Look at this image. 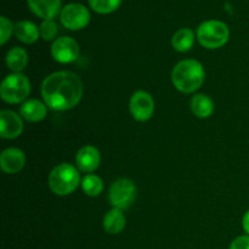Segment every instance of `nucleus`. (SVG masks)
<instances>
[{"label": "nucleus", "instance_id": "nucleus-1", "mask_svg": "<svg viewBox=\"0 0 249 249\" xmlns=\"http://www.w3.org/2000/svg\"><path fill=\"white\" fill-rule=\"evenodd\" d=\"M41 95L49 108L67 111L77 106L82 99V80L77 74L68 71L53 73L43 82Z\"/></svg>", "mask_w": 249, "mask_h": 249}, {"label": "nucleus", "instance_id": "nucleus-2", "mask_svg": "<svg viewBox=\"0 0 249 249\" xmlns=\"http://www.w3.org/2000/svg\"><path fill=\"white\" fill-rule=\"evenodd\" d=\"M206 78L203 66L196 60L180 61L172 72L173 85L179 91L191 94L202 87Z\"/></svg>", "mask_w": 249, "mask_h": 249}, {"label": "nucleus", "instance_id": "nucleus-3", "mask_svg": "<svg viewBox=\"0 0 249 249\" xmlns=\"http://www.w3.org/2000/svg\"><path fill=\"white\" fill-rule=\"evenodd\" d=\"M80 184V175L73 165L62 163L51 170L49 175V186L53 194L67 196L74 192Z\"/></svg>", "mask_w": 249, "mask_h": 249}, {"label": "nucleus", "instance_id": "nucleus-4", "mask_svg": "<svg viewBox=\"0 0 249 249\" xmlns=\"http://www.w3.org/2000/svg\"><path fill=\"white\" fill-rule=\"evenodd\" d=\"M230 36L226 23L218 19H209L199 24L197 28V39L207 49H219L225 45Z\"/></svg>", "mask_w": 249, "mask_h": 249}, {"label": "nucleus", "instance_id": "nucleus-5", "mask_svg": "<svg viewBox=\"0 0 249 249\" xmlns=\"http://www.w3.org/2000/svg\"><path fill=\"white\" fill-rule=\"evenodd\" d=\"M31 92V83L26 75L21 73L10 74L2 80L0 87L1 99L7 104H19Z\"/></svg>", "mask_w": 249, "mask_h": 249}, {"label": "nucleus", "instance_id": "nucleus-6", "mask_svg": "<svg viewBox=\"0 0 249 249\" xmlns=\"http://www.w3.org/2000/svg\"><path fill=\"white\" fill-rule=\"evenodd\" d=\"M60 19L65 28L71 31H79L89 24L90 12L85 5L79 2H71L62 7Z\"/></svg>", "mask_w": 249, "mask_h": 249}, {"label": "nucleus", "instance_id": "nucleus-7", "mask_svg": "<svg viewBox=\"0 0 249 249\" xmlns=\"http://www.w3.org/2000/svg\"><path fill=\"white\" fill-rule=\"evenodd\" d=\"M136 197V187L129 179H118L109 187V202L117 209H126Z\"/></svg>", "mask_w": 249, "mask_h": 249}, {"label": "nucleus", "instance_id": "nucleus-8", "mask_svg": "<svg viewBox=\"0 0 249 249\" xmlns=\"http://www.w3.org/2000/svg\"><path fill=\"white\" fill-rule=\"evenodd\" d=\"M51 55L60 63H72L79 56V45L70 36H61L51 45Z\"/></svg>", "mask_w": 249, "mask_h": 249}, {"label": "nucleus", "instance_id": "nucleus-9", "mask_svg": "<svg viewBox=\"0 0 249 249\" xmlns=\"http://www.w3.org/2000/svg\"><path fill=\"white\" fill-rule=\"evenodd\" d=\"M129 108L134 119L139 122H146L152 117L155 112V101L148 92L140 90L131 96Z\"/></svg>", "mask_w": 249, "mask_h": 249}, {"label": "nucleus", "instance_id": "nucleus-10", "mask_svg": "<svg viewBox=\"0 0 249 249\" xmlns=\"http://www.w3.org/2000/svg\"><path fill=\"white\" fill-rule=\"evenodd\" d=\"M23 131V123L18 114L4 109L0 113V134L4 139H15Z\"/></svg>", "mask_w": 249, "mask_h": 249}, {"label": "nucleus", "instance_id": "nucleus-11", "mask_svg": "<svg viewBox=\"0 0 249 249\" xmlns=\"http://www.w3.org/2000/svg\"><path fill=\"white\" fill-rule=\"evenodd\" d=\"M100 160H101L100 151L90 145L80 148L75 156V164L80 172L84 173H92L96 170L100 165Z\"/></svg>", "mask_w": 249, "mask_h": 249}, {"label": "nucleus", "instance_id": "nucleus-12", "mask_svg": "<svg viewBox=\"0 0 249 249\" xmlns=\"http://www.w3.org/2000/svg\"><path fill=\"white\" fill-rule=\"evenodd\" d=\"M27 4L36 16L43 19H53L62 10V0H27Z\"/></svg>", "mask_w": 249, "mask_h": 249}, {"label": "nucleus", "instance_id": "nucleus-13", "mask_svg": "<svg viewBox=\"0 0 249 249\" xmlns=\"http://www.w3.org/2000/svg\"><path fill=\"white\" fill-rule=\"evenodd\" d=\"M26 163L24 153L18 148H6L0 156V167L7 174H16Z\"/></svg>", "mask_w": 249, "mask_h": 249}, {"label": "nucleus", "instance_id": "nucleus-14", "mask_svg": "<svg viewBox=\"0 0 249 249\" xmlns=\"http://www.w3.org/2000/svg\"><path fill=\"white\" fill-rule=\"evenodd\" d=\"M48 113L46 105L38 100H28L24 102L19 108V114L22 118H24L28 122H40L43 121Z\"/></svg>", "mask_w": 249, "mask_h": 249}, {"label": "nucleus", "instance_id": "nucleus-15", "mask_svg": "<svg viewBox=\"0 0 249 249\" xmlns=\"http://www.w3.org/2000/svg\"><path fill=\"white\" fill-rule=\"evenodd\" d=\"M15 36L18 40H21L24 44H33L38 40L39 38V28L36 24H34L31 21H19L15 23Z\"/></svg>", "mask_w": 249, "mask_h": 249}, {"label": "nucleus", "instance_id": "nucleus-16", "mask_svg": "<svg viewBox=\"0 0 249 249\" xmlns=\"http://www.w3.org/2000/svg\"><path fill=\"white\" fill-rule=\"evenodd\" d=\"M125 215L121 209L113 208L105 215L104 218V229L107 233L117 235L121 233L125 228Z\"/></svg>", "mask_w": 249, "mask_h": 249}, {"label": "nucleus", "instance_id": "nucleus-17", "mask_svg": "<svg viewBox=\"0 0 249 249\" xmlns=\"http://www.w3.org/2000/svg\"><path fill=\"white\" fill-rule=\"evenodd\" d=\"M191 111L198 118H208L214 112V102L204 94L195 95L191 99Z\"/></svg>", "mask_w": 249, "mask_h": 249}, {"label": "nucleus", "instance_id": "nucleus-18", "mask_svg": "<svg viewBox=\"0 0 249 249\" xmlns=\"http://www.w3.org/2000/svg\"><path fill=\"white\" fill-rule=\"evenodd\" d=\"M195 43V33L190 28H181L173 36L172 45L179 53H186L191 50Z\"/></svg>", "mask_w": 249, "mask_h": 249}, {"label": "nucleus", "instance_id": "nucleus-19", "mask_svg": "<svg viewBox=\"0 0 249 249\" xmlns=\"http://www.w3.org/2000/svg\"><path fill=\"white\" fill-rule=\"evenodd\" d=\"M28 63V55L26 50L22 48H12L6 55V65L7 67L15 73H19L26 68Z\"/></svg>", "mask_w": 249, "mask_h": 249}, {"label": "nucleus", "instance_id": "nucleus-20", "mask_svg": "<svg viewBox=\"0 0 249 249\" xmlns=\"http://www.w3.org/2000/svg\"><path fill=\"white\" fill-rule=\"evenodd\" d=\"M82 189L88 196L96 197L104 190V182H102L101 178H99L97 175L88 174L82 180Z\"/></svg>", "mask_w": 249, "mask_h": 249}, {"label": "nucleus", "instance_id": "nucleus-21", "mask_svg": "<svg viewBox=\"0 0 249 249\" xmlns=\"http://www.w3.org/2000/svg\"><path fill=\"white\" fill-rule=\"evenodd\" d=\"M88 2L95 12L106 15L116 11L121 6L122 0H88Z\"/></svg>", "mask_w": 249, "mask_h": 249}, {"label": "nucleus", "instance_id": "nucleus-22", "mask_svg": "<svg viewBox=\"0 0 249 249\" xmlns=\"http://www.w3.org/2000/svg\"><path fill=\"white\" fill-rule=\"evenodd\" d=\"M39 32L44 40H53L57 36L58 27L53 19H44L39 27Z\"/></svg>", "mask_w": 249, "mask_h": 249}, {"label": "nucleus", "instance_id": "nucleus-23", "mask_svg": "<svg viewBox=\"0 0 249 249\" xmlns=\"http://www.w3.org/2000/svg\"><path fill=\"white\" fill-rule=\"evenodd\" d=\"M15 31V24L11 23L10 19L5 16L0 17V44L4 45L11 36L12 32Z\"/></svg>", "mask_w": 249, "mask_h": 249}, {"label": "nucleus", "instance_id": "nucleus-24", "mask_svg": "<svg viewBox=\"0 0 249 249\" xmlns=\"http://www.w3.org/2000/svg\"><path fill=\"white\" fill-rule=\"evenodd\" d=\"M230 249H249V236H240L233 240Z\"/></svg>", "mask_w": 249, "mask_h": 249}, {"label": "nucleus", "instance_id": "nucleus-25", "mask_svg": "<svg viewBox=\"0 0 249 249\" xmlns=\"http://www.w3.org/2000/svg\"><path fill=\"white\" fill-rule=\"evenodd\" d=\"M242 226H243V230H245L246 232H247V235L249 236V209L246 212L245 215H243Z\"/></svg>", "mask_w": 249, "mask_h": 249}]
</instances>
